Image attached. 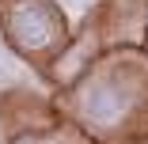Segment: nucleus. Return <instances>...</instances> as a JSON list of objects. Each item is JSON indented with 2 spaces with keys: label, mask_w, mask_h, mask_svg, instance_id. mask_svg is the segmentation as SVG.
<instances>
[{
  "label": "nucleus",
  "mask_w": 148,
  "mask_h": 144,
  "mask_svg": "<svg viewBox=\"0 0 148 144\" xmlns=\"http://www.w3.org/2000/svg\"><path fill=\"white\" fill-rule=\"evenodd\" d=\"M53 34H57V23H53V15H49L42 4L23 0V4L12 8V38H15L19 46H27V49H46V46L53 42Z\"/></svg>",
  "instance_id": "nucleus-1"
},
{
  "label": "nucleus",
  "mask_w": 148,
  "mask_h": 144,
  "mask_svg": "<svg viewBox=\"0 0 148 144\" xmlns=\"http://www.w3.org/2000/svg\"><path fill=\"white\" fill-rule=\"evenodd\" d=\"M84 114L95 125H114L125 114V95L118 91L114 83H95V87L84 95Z\"/></svg>",
  "instance_id": "nucleus-2"
},
{
  "label": "nucleus",
  "mask_w": 148,
  "mask_h": 144,
  "mask_svg": "<svg viewBox=\"0 0 148 144\" xmlns=\"http://www.w3.org/2000/svg\"><path fill=\"white\" fill-rule=\"evenodd\" d=\"M12 83H31V72L19 65V57L0 38V87H12Z\"/></svg>",
  "instance_id": "nucleus-3"
},
{
  "label": "nucleus",
  "mask_w": 148,
  "mask_h": 144,
  "mask_svg": "<svg viewBox=\"0 0 148 144\" xmlns=\"http://www.w3.org/2000/svg\"><path fill=\"white\" fill-rule=\"evenodd\" d=\"M57 4H61V8L76 19V15H84V12H87V4H91V0H57Z\"/></svg>",
  "instance_id": "nucleus-4"
},
{
  "label": "nucleus",
  "mask_w": 148,
  "mask_h": 144,
  "mask_svg": "<svg viewBox=\"0 0 148 144\" xmlns=\"http://www.w3.org/2000/svg\"><path fill=\"white\" fill-rule=\"evenodd\" d=\"M23 144H42V140H23Z\"/></svg>",
  "instance_id": "nucleus-5"
}]
</instances>
